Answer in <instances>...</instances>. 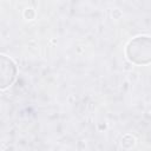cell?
Masks as SVG:
<instances>
[{"label": "cell", "mask_w": 151, "mask_h": 151, "mask_svg": "<svg viewBox=\"0 0 151 151\" xmlns=\"http://www.w3.org/2000/svg\"><path fill=\"white\" fill-rule=\"evenodd\" d=\"M126 55L130 61L145 65L151 63V38L137 37L131 40L126 47Z\"/></svg>", "instance_id": "1"}, {"label": "cell", "mask_w": 151, "mask_h": 151, "mask_svg": "<svg viewBox=\"0 0 151 151\" xmlns=\"http://www.w3.org/2000/svg\"><path fill=\"white\" fill-rule=\"evenodd\" d=\"M17 67L15 64L8 59L6 55H1L0 58V86L1 88H6L9 86L15 79Z\"/></svg>", "instance_id": "2"}]
</instances>
